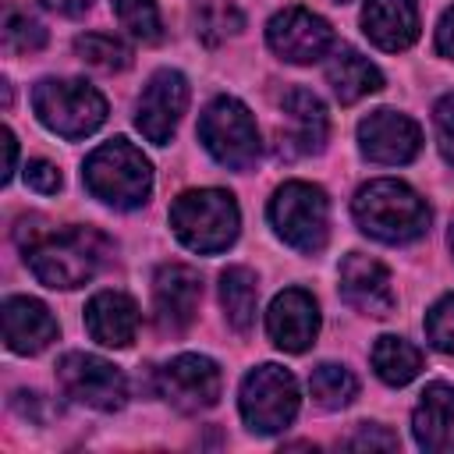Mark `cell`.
Instances as JSON below:
<instances>
[{
	"instance_id": "obj_1",
	"label": "cell",
	"mask_w": 454,
	"mask_h": 454,
	"mask_svg": "<svg viewBox=\"0 0 454 454\" xmlns=\"http://www.w3.org/2000/svg\"><path fill=\"white\" fill-rule=\"evenodd\" d=\"M355 223L387 245H408L429 231V206L426 199L394 177H376L362 184L351 199Z\"/></svg>"
},
{
	"instance_id": "obj_2",
	"label": "cell",
	"mask_w": 454,
	"mask_h": 454,
	"mask_svg": "<svg viewBox=\"0 0 454 454\" xmlns=\"http://www.w3.org/2000/svg\"><path fill=\"white\" fill-rule=\"evenodd\" d=\"M106 248L110 245L99 231L67 227V231H57V234H46V238L25 245V255H28V266L39 284L71 291L96 277V270L106 259Z\"/></svg>"
},
{
	"instance_id": "obj_3",
	"label": "cell",
	"mask_w": 454,
	"mask_h": 454,
	"mask_svg": "<svg viewBox=\"0 0 454 454\" xmlns=\"http://www.w3.org/2000/svg\"><path fill=\"white\" fill-rule=\"evenodd\" d=\"M82 181L99 202L114 209H138L153 192V167L138 145L128 138H110L89 153Z\"/></svg>"
},
{
	"instance_id": "obj_4",
	"label": "cell",
	"mask_w": 454,
	"mask_h": 454,
	"mask_svg": "<svg viewBox=\"0 0 454 454\" xmlns=\"http://www.w3.org/2000/svg\"><path fill=\"white\" fill-rule=\"evenodd\" d=\"M170 227L177 241L188 245L192 252H202V255L223 252L227 245H234L241 227L238 202L231 192H220V188L181 192L170 206Z\"/></svg>"
},
{
	"instance_id": "obj_5",
	"label": "cell",
	"mask_w": 454,
	"mask_h": 454,
	"mask_svg": "<svg viewBox=\"0 0 454 454\" xmlns=\"http://www.w3.org/2000/svg\"><path fill=\"white\" fill-rule=\"evenodd\" d=\"M32 110L60 138H85L106 121V99L78 78H43L32 89Z\"/></svg>"
},
{
	"instance_id": "obj_6",
	"label": "cell",
	"mask_w": 454,
	"mask_h": 454,
	"mask_svg": "<svg viewBox=\"0 0 454 454\" xmlns=\"http://www.w3.org/2000/svg\"><path fill=\"white\" fill-rule=\"evenodd\" d=\"M270 223L273 231L298 252L316 255L326 245L330 231V202L319 184L287 181L270 199Z\"/></svg>"
},
{
	"instance_id": "obj_7",
	"label": "cell",
	"mask_w": 454,
	"mask_h": 454,
	"mask_svg": "<svg viewBox=\"0 0 454 454\" xmlns=\"http://www.w3.org/2000/svg\"><path fill=\"white\" fill-rule=\"evenodd\" d=\"M199 138L209 149V156L231 170H248L262 149L259 128L248 114V106L234 96H216L202 117H199Z\"/></svg>"
},
{
	"instance_id": "obj_8",
	"label": "cell",
	"mask_w": 454,
	"mask_h": 454,
	"mask_svg": "<svg viewBox=\"0 0 454 454\" xmlns=\"http://www.w3.org/2000/svg\"><path fill=\"white\" fill-rule=\"evenodd\" d=\"M241 419L252 433H280L298 415V383L284 365H259L241 380Z\"/></svg>"
},
{
	"instance_id": "obj_9",
	"label": "cell",
	"mask_w": 454,
	"mask_h": 454,
	"mask_svg": "<svg viewBox=\"0 0 454 454\" xmlns=\"http://www.w3.org/2000/svg\"><path fill=\"white\" fill-rule=\"evenodd\" d=\"M57 383H60V390L71 401L89 404L96 411H117L128 401V380H124V372L114 362L99 358V355L67 351L57 362Z\"/></svg>"
},
{
	"instance_id": "obj_10",
	"label": "cell",
	"mask_w": 454,
	"mask_h": 454,
	"mask_svg": "<svg viewBox=\"0 0 454 454\" xmlns=\"http://www.w3.org/2000/svg\"><path fill=\"white\" fill-rule=\"evenodd\" d=\"M270 50L287 64H316L333 46V28L326 18L305 7H284L266 25Z\"/></svg>"
},
{
	"instance_id": "obj_11",
	"label": "cell",
	"mask_w": 454,
	"mask_h": 454,
	"mask_svg": "<svg viewBox=\"0 0 454 454\" xmlns=\"http://www.w3.org/2000/svg\"><path fill=\"white\" fill-rule=\"evenodd\" d=\"M223 372L206 355H177L160 369V394L177 411H202L220 401Z\"/></svg>"
},
{
	"instance_id": "obj_12",
	"label": "cell",
	"mask_w": 454,
	"mask_h": 454,
	"mask_svg": "<svg viewBox=\"0 0 454 454\" xmlns=\"http://www.w3.org/2000/svg\"><path fill=\"white\" fill-rule=\"evenodd\" d=\"M184 106H188L184 74L163 67L145 82V89H142V96L135 103V124L149 142L167 145L174 128H177V121H181V114H184Z\"/></svg>"
},
{
	"instance_id": "obj_13",
	"label": "cell",
	"mask_w": 454,
	"mask_h": 454,
	"mask_svg": "<svg viewBox=\"0 0 454 454\" xmlns=\"http://www.w3.org/2000/svg\"><path fill=\"white\" fill-rule=\"evenodd\" d=\"M202 298V280L184 262H163L153 277V316L163 333H181L192 326Z\"/></svg>"
},
{
	"instance_id": "obj_14",
	"label": "cell",
	"mask_w": 454,
	"mask_h": 454,
	"mask_svg": "<svg viewBox=\"0 0 454 454\" xmlns=\"http://www.w3.org/2000/svg\"><path fill=\"white\" fill-rule=\"evenodd\" d=\"M358 149L372 163H411L422 149V131L411 117L397 110H372L358 124Z\"/></svg>"
},
{
	"instance_id": "obj_15",
	"label": "cell",
	"mask_w": 454,
	"mask_h": 454,
	"mask_svg": "<svg viewBox=\"0 0 454 454\" xmlns=\"http://www.w3.org/2000/svg\"><path fill=\"white\" fill-rule=\"evenodd\" d=\"M266 330H270V340L280 348V351H305L316 344V333H319V305L309 291L301 287H287L280 291L273 301H270V312H266Z\"/></svg>"
},
{
	"instance_id": "obj_16",
	"label": "cell",
	"mask_w": 454,
	"mask_h": 454,
	"mask_svg": "<svg viewBox=\"0 0 454 454\" xmlns=\"http://www.w3.org/2000/svg\"><path fill=\"white\" fill-rule=\"evenodd\" d=\"M340 294L351 309H358L362 316L383 319L394 312V287H390V273L380 259L365 255V252H351L340 262Z\"/></svg>"
},
{
	"instance_id": "obj_17",
	"label": "cell",
	"mask_w": 454,
	"mask_h": 454,
	"mask_svg": "<svg viewBox=\"0 0 454 454\" xmlns=\"http://www.w3.org/2000/svg\"><path fill=\"white\" fill-rule=\"evenodd\" d=\"M284 110V128H280V153L287 156H309L326 145L330 135V117L326 106L316 92L309 89H291L280 103Z\"/></svg>"
},
{
	"instance_id": "obj_18",
	"label": "cell",
	"mask_w": 454,
	"mask_h": 454,
	"mask_svg": "<svg viewBox=\"0 0 454 454\" xmlns=\"http://www.w3.org/2000/svg\"><path fill=\"white\" fill-rule=\"evenodd\" d=\"M4 340L14 355H39L57 340V319L43 301L14 294L4 301Z\"/></svg>"
},
{
	"instance_id": "obj_19",
	"label": "cell",
	"mask_w": 454,
	"mask_h": 454,
	"mask_svg": "<svg viewBox=\"0 0 454 454\" xmlns=\"http://www.w3.org/2000/svg\"><path fill=\"white\" fill-rule=\"evenodd\" d=\"M415 443L429 454H454V387L429 383L411 415Z\"/></svg>"
},
{
	"instance_id": "obj_20",
	"label": "cell",
	"mask_w": 454,
	"mask_h": 454,
	"mask_svg": "<svg viewBox=\"0 0 454 454\" xmlns=\"http://www.w3.org/2000/svg\"><path fill=\"white\" fill-rule=\"evenodd\" d=\"M85 330L103 348H128L138 333V305L124 291H99L85 305Z\"/></svg>"
},
{
	"instance_id": "obj_21",
	"label": "cell",
	"mask_w": 454,
	"mask_h": 454,
	"mask_svg": "<svg viewBox=\"0 0 454 454\" xmlns=\"http://www.w3.org/2000/svg\"><path fill=\"white\" fill-rule=\"evenodd\" d=\"M362 32L380 50H408L419 39V4L415 0H369L362 11Z\"/></svg>"
},
{
	"instance_id": "obj_22",
	"label": "cell",
	"mask_w": 454,
	"mask_h": 454,
	"mask_svg": "<svg viewBox=\"0 0 454 454\" xmlns=\"http://www.w3.org/2000/svg\"><path fill=\"white\" fill-rule=\"evenodd\" d=\"M326 82L333 89V96L340 103H358L362 96L369 92H380L383 89V74L376 64H369L358 50L344 46L333 53V60L326 64Z\"/></svg>"
},
{
	"instance_id": "obj_23",
	"label": "cell",
	"mask_w": 454,
	"mask_h": 454,
	"mask_svg": "<svg viewBox=\"0 0 454 454\" xmlns=\"http://www.w3.org/2000/svg\"><path fill=\"white\" fill-rule=\"evenodd\" d=\"M220 305H223L227 323H231L238 333L252 330V323H255V305H259L255 273L245 270V266H227V270L220 273Z\"/></svg>"
},
{
	"instance_id": "obj_24",
	"label": "cell",
	"mask_w": 454,
	"mask_h": 454,
	"mask_svg": "<svg viewBox=\"0 0 454 454\" xmlns=\"http://www.w3.org/2000/svg\"><path fill=\"white\" fill-rule=\"evenodd\" d=\"M372 369H376V376H380L383 383L404 387V383H411V380L419 376V369H422V351H419L411 340L387 333V337H380V340L372 344Z\"/></svg>"
},
{
	"instance_id": "obj_25",
	"label": "cell",
	"mask_w": 454,
	"mask_h": 454,
	"mask_svg": "<svg viewBox=\"0 0 454 454\" xmlns=\"http://www.w3.org/2000/svg\"><path fill=\"white\" fill-rule=\"evenodd\" d=\"M309 390H312V397H316L319 408L337 411V408H348V404L355 401V394H358V380H355L351 369L333 365V362H323V365L312 369V376H309Z\"/></svg>"
},
{
	"instance_id": "obj_26",
	"label": "cell",
	"mask_w": 454,
	"mask_h": 454,
	"mask_svg": "<svg viewBox=\"0 0 454 454\" xmlns=\"http://www.w3.org/2000/svg\"><path fill=\"white\" fill-rule=\"evenodd\" d=\"M74 53H78L82 64H89L96 71H124L131 64V50L121 39L106 35V32H85V35H78L74 39Z\"/></svg>"
},
{
	"instance_id": "obj_27",
	"label": "cell",
	"mask_w": 454,
	"mask_h": 454,
	"mask_svg": "<svg viewBox=\"0 0 454 454\" xmlns=\"http://www.w3.org/2000/svg\"><path fill=\"white\" fill-rule=\"evenodd\" d=\"M245 25L241 11L231 4V0H206L195 7V32L206 46H216L223 43L227 35H234L238 28Z\"/></svg>"
},
{
	"instance_id": "obj_28",
	"label": "cell",
	"mask_w": 454,
	"mask_h": 454,
	"mask_svg": "<svg viewBox=\"0 0 454 454\" xmlns=\"http://www.w3.org/2000/svg\"><path fill=\"white\" fill-rule=\"evenodd\" d=\"M114 14L142 43H156L163 35V21H160L156 0H114Z\"/></svg>"
},
{
	"instance_id": "obj_29",
	"label": "cell",
	"mask_w": 454,
	"mask_h": 454,
	"mask_svg": "<svg viewBox=\"0 0 454 454\" xmlns=\"http://www.w3.org/2000/svg\"><path fill=\"white\" fill-rule=\"evenodd\" d=\"M4 46L11 53H35V50L46 46V28L32 14H25L18 7H7V14H4Z\"/></svg>"
},
{
	"instance_id": "obj_30",
	"label": "cell",
	"mask_w": 454,
	"mask_h": 454,
	"mask_svg": "<svg viewBox=\"0 0 454 454\" xmlns=\"http://www.w3.org/2000/svg\"><path fill=\"white\" fill-rule=\"evenodd\" d=\"M426 337L436 351L454 355V294H443L429 312H426Z\"/></svg>"
},
{
	"instance_id": "obj_31",
	"label": "cell",
	"mask_w": 454,
	"mask_h": 454,
	"mask_svg": "<svg viewBox=\"0 0 454 454\" xmlns=\"http://www.w3.org/2000/svg\"><path fill=\"white\" fill-rule=\"evenodd\" d=\"M433 121H436V145H440L443 160L454 163V92H447V96L436 103Z\"/></svg>"
},
{
	"instance_id": "obj_32",
	"label": "cell",
	"mask_w": 454,
	"mask_h": 454,
	"mask_svg": "<svg viewBox=\"0 0 454 454\" xmlns=\"http://www.w3.org/2000/svg\"><path fill=\"white\" fill-rule=\"evenodd\" d=\"M25 181H28V188H35V192H43V195H53V192L60 188V170H57L50 160H28Z\"/></svg>"
},
{
	"instance_id": "obj_33",
	"label": "cell",
	"mask_w": 454,
	"mask_h": 454,
	"mask_svg": "<svg viewBox=\"0 0 454 454\" xmlns=\"http://www.w3.org/2000/svg\"><path fill=\"white\" fill-rule=\"evenodd\" d=\"M348 447H355V450H372V447H380V450H397V436L394 433H387L383 426H358V433L348 440Z\"/></svg>"
},
{
	"instance_id": "obj_34",
	"label": "cell",
	"mask_w": 454,
	"mask_h": 454,
	"mask_svg": "<svg viewBox=\"0 0 454 454\" xmlns=\"http://www.w3.org/2000/svg\"><path fill=\"white\" fill-rule=\"evenodd\" d=\"M436 50L454 60V7H447L440 25H436Z\"/></svg>"
},
{
	"instance_id": "obj_35",
	"label": "cell",
	"mask_w": 454,
	"mask_h": 454,
	"mask_svg": "<svg viewBox=\"0 0 454 454\" xmlns=\"http://www.w3.org/2000/svg\"><path fill=\"white\" fill-rule=\"evenodd\" d=\"M14 163H18V142H14V131L4 128V174H0L4 184L14 177Z\"/></svg>"
},
{
	"instance_id": "obj_36",
	"label": "cell",
	"mask_w": 454,
	"mask_h": 454,
	"mask_svg": "<svg viewBox=\"0 0 454 454\" xmlns=\"http://www.w3.org/2000/svg\"><path fill=\"white\" fill-rule=\"evenodd\" d=\"M43 7H50L57 14H67V18H78L92 7V0H43Z\"/></svg>"
},
{
	"instance_id": "obj_37",
	"label": "cell",
	"mask_w": 454,
	"mask_h": 454,
	"mask_svg": "<svg viewBox=\"0 0 454 454\" xmlns=\"http://www.w3.org/2000/svg\"><path fill=\"white\" fill-rule=\"evenodd\" d=\"M450 252H454V223H450Z\"/></svg>"
},
{
	"instance_id": "obj_38",
	"label": "cell",
	"mask_w": 454,
	"mask_h": 454,
	"mask_svg": "<svg viewBox=\"0 0 454 454\" xmlns=\"http://www.w3.org/2000/svg\"><path fill=\"white\" fill-rule=\"evenodd\" d=\"M337 4H348V0H337Z\"/></svg>"
}]
</instances>
